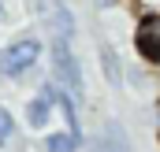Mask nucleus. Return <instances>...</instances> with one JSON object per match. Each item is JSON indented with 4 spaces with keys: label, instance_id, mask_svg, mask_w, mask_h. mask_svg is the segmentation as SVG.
Instances as JSON below:
<instances>
[{
    "label": "nucleus",
    "instance_id": "f257e3e1",
    "mask_svg": "<svg viewBox=\"0 0 160 152\" xmlns=\"http://www.w3.org/2000/svg\"><path fill=\"white\" fill-rule=\"evenodd\" d=\"M52 74L63 85L67 97L82 100V67H78V56H75L67 37H56V45H52Z\"/></svg>",
    "mask_w": 160,
    "mask_h": 152
},
{
    "label": "nucleus",
    "instance_id": "f03ea898",
    "mask_svg": "<svg viewBox=\"0 0 160 152\" xmlns=\"http://www.w3.org/2000/svg\"><path fill=\"white\" fill-rule=\"evenodd\" d=\"M41 45L38 41H15V45H8L4 52H0V74H22L26 67H34V59H38Z\"/></svg>",
    "mask_w": 160,
    "mask_h": 152
},
{
    "label": "nucleus",
    "instance_id": "7ed1b4c3",
    "mask_svg": "<svg viewBox=\"0 0 160 152\" xmlns=\"http://www.w3.org/2000/svg\"><path fill=\"white\" fill-rule=\"evenodd\" d=\"M52 97H56V89H52V85H45V89H41V97H34V100H30V108H26V122H30V126H45V122H48V112H52Z\"/></svg>",
    "mask_w": 160,
    "mask_h": 152
},
{
    "label": "nucleus",
    "instance_id": "20e7f679",
    "mask_svg": "<svg viewBox=\"0 0 160 152\" xmlns=\"http://www.w3.org/2000/svg\"><path fill=\"white\" fill-rule=\"evenodd\" d=\"M138 41H142V52H149V56H160V11H157V15H149V19L142 22V30H138Z\"/></svg>",
    "mask_w": 160,
    "mask_h": 152
},
{
    "label": "nucleus",
    "instance_id": "39448f33",
    "mask_svg": "<svg viewBox=\"0 0 160 152\" xmlns=\"http://www.w3.org/2000/svg\"><path fill=\"white\" fill-rule=\"evenodd\" d=\"M45 149H48V152H75V149H78V137H75L71 130H67V134H48Z\"/></svg>",
    "mask_w": 160,
    "mask_h": 152
},
{
    "label": "nucleus",
    "instance_id": "423d86ee",
    "mask_svg": "<svg viewBox=\"0 0 160 152\" xmlns=\"http://www.w3.org/2000/svg\"><path fill=\"white\" fill-rule=\"evenodd\" d=\"M52 22L60 26V37L71 41V34H75V19H71V11H67V7H56V11H52Z\"/></svg>",
    "mask_w": 160,
    "mask_h": 152
},
{
    "label": "nucleus",
    "instance_id": "0eeeda50",
    "mask_svg": "<svg viewBox=\"0 0 160 152\" xmlns=\"http://www.w3.org/2000/svg\"><path fill=\"white\" fill-rule=\"evenodd\" d=\"M101 63H104V78L108 82H119V63L112 59V48L108 45H101Z\"/></svg>",
    "mask_w": 160,
    "mask_h": 152
},
{
    "label": "nucleus",
    "instance_id": "6e6552de",
    "mask_svg": "<svg viewBox=\"0 0 160 152\" xmlns=\"http://www.w3.org/2000/svg\"><path fill=\"white\" fill-rule=\"evenodd\" d=\"M8 137H11V115L0 108V141H8Z\"/></svg>",
    "mask_w": 160,
    "mask_h": 152
}]
</instances>
